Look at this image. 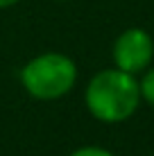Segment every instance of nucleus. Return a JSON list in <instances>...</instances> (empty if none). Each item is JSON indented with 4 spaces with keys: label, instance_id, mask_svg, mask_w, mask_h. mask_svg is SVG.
<instances>
[{
    "label": "nucleus",
    "instance_id": "nucleus-1",
    "mask_svg": "<svg viewBox=\"0 0 154 156\" xmlns=\"http://www.w3.org/2000/svg\"><path fill=\"white\" fill-rule=\"evenodd\" d=\"M141 88L136 75L120 68H104L95 73L84 90L86 111L95 120L118 125L129 120L141 104Z\"/></svg>",
    "mask_w": 154,
    "mask_h": 156
},
{
    "label": "nucleus",
    "instance_id": "nucleus-2",
    "mask_svg": "<svg viewBox=\"0 0 154 156\" xmlns=\"http://www.w3.org/2000/svg\"><path fill=\"white\" fill-rule=\"evenodd\" d=\"M18 77L30 98L52 102L66 98L75 88L77 66L63 52H43V55L32 57L20 68Z\"/></svg>",
    "mask_w": 154,
    "mask_h": 156
},
{
    "label": "nucleus",
    "instance_id": "nucleus-3",
    "mask_svg": "<svg viewBox=\"0 0 154 156\" xmlns=\"http://www.w3.org/2000/svg\"><path fill=\"white\" fill-rule=\"evenodd\" d=\"M111 55L116 68L129 75H138L145 68H150L154 59V41L150 32H145L143 27H129L120 32L118 39L113 41Z\"/></svg>",
    "mask_w": 154,
    "mask_h": 156
},
{
    "label": "nucleus",
    "instance_id": "nucleus-4",
    "mask_svg": "<svg viewBox=\"0 0 154 156\" xmlns=\"http://www.w3.org/2000/svg\"><path fill=\"white\" fill-rule=\"evenodd\" d=\"M141 88V100H145L150 106H154V68H145L143 77L138 79Z\"/></svg>",
    "mask_w": 154,
    "mask_h": 156
},
{
    "label": "nucleus",
    "instance_id": "nucleus-5",
    "mask_svg": "<svg viewBox=\"0 0 154 156\" xmlns=\"http://www.w3.org/2000/svg\"><path fill=\"white\" fill-rule=\"evenodd\" d=\"M68 156H116V154H111L109 149L100 147V145H82V147H77Z\"/></svg>",
    "mask_w": 154,
    "mask_h": 156
},
{
    "label": "nucleus",
    "instance_id": "nucleus-6",
    "mask_svg": "<svg viewBox=\"0 0 154 156\" xmlns=\"http://www.w3.org/2000/svg\"><path fill=\"white\" fill-rule=\"evenodd\" d=\"M20 0H0V9H9V7H14V5H18Z\"/></svg>",
    "mask_w": 154,
    "mask_h": 156
},
{
    "label": "nucleus",
    "instance_id": "nucleus-7",
    "mask_svg": "<svg viewBox=\"0 0 154 156\" xmlns=\"http://www.w3.org/2000/svg\"><path fill=\"white\" fill-rule=\"evenodd\" d=\"M55 2H63V0H55Z\"/></svg>",
    "mask_w": 154,
    "mask_h": 156
}]
</instances>
